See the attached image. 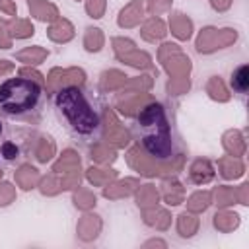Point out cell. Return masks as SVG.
I'll use <instances>...</instances> for the list:
<instances>
[{"label":"cell","instance_id":"cell-3","mask_svg":"<svg viewBox=\"0 0 249 249\" xmlns=\"http://www.w3.org/2000/svg\"><path fill=\"white\" fill-rule=\"evenodd\" d=\"M41 99V84L29 78H8L0 84V109L10 115L31 111Z\"/></svg>","mask_w":249,"mask_h":249},{"label":"cell","instance_id":"cell-25","mask_svg":"<svg viewBox=\"0 0 249 249\" xmlns=\"http://www.w3.org/2000/svg\"><path fill=\"white\" fill-rule=\"evenodd\" d=\"M88 14L91 18H101L103 8H105V0H88Z\"/></svg>","mask_w":249,"mask_h":249},{"label":"cell","instance_id":"cell-21","mask_svg":"<svg viewBox=\"0 0 249 249\" xmlns=\"http://www.w3.org/2000/svg\"><path fill=\"white\" fill-rule=\"evenodd\" d=\"M156 200H158V193H156V189L152 185H146V187L140 189V193H138V204L146 206V204H154Z\"/></svg>","mask_w":249,"mask_h":249},{"label":"cell","instance_id":"cell-8","mask_svg":"<svg viewBox=\"0 0 249 249\" xmlns=\"http://www.w3.org/2000/svg\"><path fill=\"white\" fill-rule=\"evenodd\" d=\"M78 167H80L78 156L68 150V152H64V156L56 161L54 171H58V173H78Z\"/></svg>","mask_w":249,"mask_h":249},{"label":"cell","instance_id":"cell-24","mask_svg":"<svg viewBox=\"0 0 249 249\" xmlns=\"http://www.w3.org/2000/svg\"><path fill=\"white\" fill-rule=\"evenodd\" d=\"M91 156H93L97 161H111V160L115 158V152L109 150V148H105V146H95L93 152H91Z\"/></svg>","mask_w":249,"mask_h":249},{"label":"cell","instance_id":"cell-29","mask_svg":"<svg viewBox=\"0 0 249 249\" xmlns=\"http://www.w3.org/2000/svg\"><path fill=\"white\" fill-rule=\"evenodd\" d=\"M2 156L6 160H14V158H18V148L12 142H6V144H2Z\"/></svg>","mask_w":249,"mask_h":249},{"label":"cell","instance_id":"cell-9","mask_svg":"<svg viewBox=\"0 0 249 249\" xmlns=\"http://www.w3.org/2000/svg\"><path fill=\"white\" fill-rule=\"evenodd\" d=\"M49 35H51V39H54V41H68V39L74 35V29H72V25H70L66 19H58V21L49 29Z\"/></svg>","mask_w":249,"mask_h":249},{"label":"cell","instance_id":"cell-33","mask_svg":"<svg viewBox=\"0 0 249 249\" xmlns=\"http://www.w3.org/2000/svg\"><path fill=\"white\" fill-rule=\"evenodd\" d=\"M0 8H2L4 12H8V14H14V12H16V8H14V4H12L10 0H0Z\"/></svg>","mask_w":249,"mask_h":249},{"label":"cell","instance_id":"cell-31","mask_svg":"<svg viewBox=\"0 0 249 249\" xmlns=\"http://www.w3.org/2000/svg\"><path fill=\"white\" fill-rule=\"evenodd\" d=\"M23 78H29V80H35V82H39V84H43V78H41V74H37L35 70H21L19 72Z\"/></svg>","mask_w":249,"mask_h":249},{"label":"cell","instance_id":"cell-26","mask_svg":"<svg viewBox=\"0 0 249 249\" xmlns=\"http://www.w3.org/2000/svg\"><path fill=\"white\" fill-rule=\"evenodd\" d=\"M195 228H196V222L191 218V216H181V222H179V230H181V233L183 235H191L193 231H195Z\"/></svg>","mask_w":249,"mask_h":249},{"label":"cell","instance_id":"cell-11","mask_svg":"<svg viewBox=\"0 0 249 249\" xmlns=\"http://www.w3.org/2000/svg\"><path fill=\"white\" fill-rule=\"evenodd\" d=\"M171 31H173L179 39H187V37L191 35V21H189L185 16L175 14V16L171 18Z\"/></svg>","mask_w":249,"mask_h":249},{"label":"cell","instance_id":"cell-4","mask_svg":"<svg viewBox=\"0 0 249 249\" xmlns=\"http://www.w3.org/2000/svg\"><path fill=\"white\" fill-rule=\"evenodd\" d=\"M113 45H115V49H117L119 58L126 60L128 64H132V66H150V58H148V54L134 51V45H132L130 41L115 39Z\"/></svg>","mask_w":249,"mask_h":249},{"label":"cell","instance_id":"cell-7","mask_svg":"<svg viewBox=\"0 0 249 249\" xmlns=\"http://www.w3.org/2000/svg\"><path fill=\"white\" fill-rule=\"evenodd\" d=\"M29 10L37 19H43V21L45 19H54L58 16L56 8L53 4H49V2H43V0H31L29 2Z\"/></svg>","mask_w":249,"mask_h":249},{"label":"cell","instance_id":"cell-19","mask_svg":"<svg viewBox=\"0 0 249 249\" xmlns=\"http://www.w3.org/2000/svg\"><path fill=\"white\" fill-rule=\"evenodd\" d=\"M101 43H103V35L99 29H88V35H86V49L88 51H99L101 49Z\"/></svg>","mask_w":249,"mask_h":249},{"label":"cell","instance_id":"cell-32","mask_svg":"<svg viewBox=\"0 0 249 249\" xmlns=\"http://www.w3.org/2000/svg\"><path fill=\"white\" fill-rule=\"evenodd\" d=\"M0 47L2 49H8L10 47V39H8V33L4 31V23H0Z\"/></svg>","mask_w":249,"mask_h":249},{"label":"cell","instance_id":"cell-34","mask_svg":"<svg viewBox=\"0 0 249 249\" xmlns=\"http://www.w3.org/2000/svg\"><path fill=\"white\" fill-rule=\"evenodd\" d=\"M8 70H12V64H10L8 60H0V74H4V72H8Z\"/></svg>","mask_w":249,"mask_h":249},{"label":"cell","instance_id":"cell-15","mask_svg":"<svg viewBox=\"0 0 249 249\" xmlns=\"http://www.w3.org/2000/svg\"><path fill=\"white\" fill-rule=\"evenodd\" d=\"M191 175H193V179H195L196 183H204V181H208V179L212 177V169H210L208 161H200V160H198V161L193 165Z\"/></svg>","mask_w":249,"mask_h":249},{"label":"cell","instance_id":"cell-16","mask_svg":"<svg viewBox=\"0 0 249 249\" xmlns=\"http://www.w3.org/2000/svg\"><path fill=\"white\" fill-rule=\"evenodd\" d=\"M45 56H47V53H45L43 49H39V47H31V49L21 51V53L18 54V58H19V60L29 62V64H37V62H41Z\"/></svg>","mask_w":249,"mask_h":249},{"label":"cell","instance_id":"cell-28","mask_svg":"<svg viewBox=\"0 0 249 249\" xmlns=\"http://www.w3.org/2000/svg\"><path fill=\"white\" fill-rule=\"evenodd\" d=\"M169 4H171V0H152L150 2V12L152 14H160V12L167 10Z\"/></svg>","mask_w":249,"mask_h":249},{"label":"cell","instance_id":"cell-10","mask_svg":"<svg viewBox=\"0 0 249 249\" xmlns=\"http://www.w3.org/2000/svg\"><path fill=\"white\" fill-rule=\"evenodd\" d=\"M107 121L111 123L109 126H107V130H109V138H111V142H115L117 146H124L126 142H128V134L119 126V123L115 121V117L111 115V113H107Z\"/></svg>","mask_w":249,"mask_h":249},{"label":"cell","instance_id":"cell-23","mask_svg":"<svg viewBox=\"0 0 249 249\" xmlns=\"http://www.w3.org/2000/svg\"><path fill=\"white\" fill-rule=\"evenodd\" d=\"M53 154H54V144H53L49 138H43V140H41V146H39V150H37L39 161H47Z\"/></svg>","mask_w":249,"mask_h":249},{"label":"cell","instance_id":"cell-22","mask_svg":"<svg viewBox=\"0 0 249 249\" xmlns=\"http://www.w3.org/2000/svg\"><path fill=\"white\" fill-rule=\"evenodd\" d=\"M10 29H12V33H14L16 37H27V35L33 33L31 23H29V21H23V19L12 21V23H10Z\"/></svg>","mask_w":249,"mask_h":249},{"label":"cell","instance_id":"cell-17","mask_svg":"<svg viewBox=\"0 0 249 249\" xmlns=\"http://www.w3.org/2000/svg\"><path fill=\"white\" fill-rule=\"evenodd\" d=\"M231 84L237 91L245 93L247 91V86H249V78H247V66H239L235 72H233V78H231Z\"/></svg>","mask_w":249,"mask_h":249},{"label":"cell","instance_id":"cell-13","mask_svg":"<svg viewBox=\"0 0 249 249\" xmlns=\"http://www.w3.org/2000/svg\"><path fill=\"white\" fill-rule=\"evenodd\" d=\"M16 179H18V183H19L23 189H31V187L37 183L39 175H37V171H35L33 167L23 165V167H21V169L16 173Z\"/></svg>","mask_w":249,"mask_h":249},{"label":"cell","instance_id":"cell-6","mask_svg":"<svg viewBox=\"0 0 249 249\" xmlns=\"http://www.w3.org/2000/svg\"><path fill=\"white\" fill-rule=\"evenodd\" d=\"M140 18H142V4H140V0H134L132 4H128V6L121 12L119 23H121L123 27H132V25H136V23L140 21Z\"/></svg>","mask_w":249,"mask_h":249},{"label":"cell","instance_id":"cell-18","mask_svg":"<svg viewBox=\"0 0 249 249\" xmlns=\"http://www.w3.org/2000/svg\"><path fill=\"white\" fill-rule=\"evenodd\" d=\"M88 177H89L91 183L103 185V183L115 179V171H113V169H89V171H88Z\"/></svg>","mask_w":249,"mask_h":249},{"label":"cell","instance_id":"cell-27","mask_svg":"<svg viewBox=\"0 0 249 249\" xmlns=\"http://www.w3.org/2000/svg\"><path fill=\"white\" fill-rule=\"evenodd\" d=\"M74 198H76V204L82 206V208H88V206H91V204L95 202V198H93L89 193H86V191H78Z\"/></svg>","mask_w":249,"mask_h":249},{"label":"cell","instance_id":"cell-2","mask_svg":"<svg viewBox=\"0 0 249 249\" xmlns=\"http://www.w3.org/2000/svg\"><path fill=\"white\" fill-rule=\"evenodd\" d=\"M56 107L68 119L72 128L80 134H89L97 128L99 121L93 109L88 105L84 93L76 86H64L56 93Z\"/></svg>","mask_w":249,"mask_h":249},{"label":"cell","instance_id":"cell-20","mask_svg":"<svg viewBox=\"0 0 249 249\" xmlns=\"http://www.w3.org/2000/svg\"><path fill=\"white\" fill-rule=\"evenodd\" d=\"M132 185H136V181L128 179V181H123L111 189H105V196H121V195H128L132 191Z\"/></svg>","mask_w":249,"mask_h":249},{"label":"cell","instance_id":"cell-12","mask_svg":"<svg viewBox=\"0 0 249 249\" xmlns=\"http://www.w3.org/2000/svg\"><path fill=\"white\" fill-rule=\"evenodd\" d=\"M97 230H99V220H97V216H84L82 222H80V226H78V231H80V235H82L84 239L95 237Z\"/></svg>","mask_w":249,"mask_h":249},{"label":"cell","instance_id":"cell-5","mask_svg":"<svg viewBox=\"0 0 249 249\" xmlns=\"http://www.w3.org/2000/svg\"><path fill=\"white\" fill-rule=\"evenodd\" d=\"M82 86L84 84V72L82 70H76V68H72V70H53L51 72V76H49V88L51 89H56L58 86Z\"/></svg>","mask_w":249,"mask_h":249},{"label":"cell","instance_id":"cell-14","mask_svg":"<svg viewBox=\"0 0 249 249\" xmlns=\"http://www.w3.org/2000/svg\"><path fill=\"white\" fill-rule=\"evenodd\" d=\"M142 35H144L148 41H154V39H160V37L165 35V27H163V23H161L160 19L154 18V19H150V21L144 25Z\"/></svg>","mask_w":249,"mask_h":249},{"label":"cell","instance_id":"cell-30","mask_svg":"<svg viewBox=\"0 0 249 249\" xmlns=\"http://www.w3.org/2000/svg\"><path fill=\"white\" fill-rule=\"evenodd\" d=\"M12 196H14V189L10 185H0V204L10 202Z\"/></svg>","mask_w":249,"mask_h":249},{"label":"cell","instance_id":"cell-1","mask_svg":"<svg viewBox=\"0 0 249 249\" xmlns=\"http://www.w3.org/2000/svg\"><path fill=\"white\" fill-rule=\"evenodd\" d=\"M138 124L142 128V144L146 152L158 160L169 158L171 140H169V128H167V121H165L161 105L150 103L142 107L138 115Z\"/></svg>","mask_w":249,"mask_h":249}]
</instances>
